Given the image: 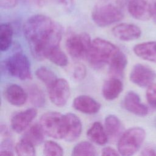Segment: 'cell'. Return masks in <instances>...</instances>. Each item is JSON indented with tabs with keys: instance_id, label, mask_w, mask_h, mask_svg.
Segmentation results:
<instances>
[{
	"instance_id": "cell-4",
	"label": "cell",
	"mask_w": 156,
	"mask_h": 156,
	"mask_svg": "<svg viewBox=\"0 0 156 156\" xmlns=\"http://www.w3.org/2000/svg\"><path fill=\"white\" fill-rule=\"evenodd\" d=\"M124 14L121 8L110 2L96 4L91 12L93 22L99 27H106L121 21Z\"/></svg>"
},
{
	"instance_id": "cell-33",
	"label": "cell",
	"mask_w": 156,
	"mask_h": 156,
	"mask_svg": "<svg viewBox=\"0 0 156 156\" xmlns=\"http://www.w3.org/2000/svg\"><path fill=\"white\" fill-rule=\"evenodd\" d=\"M20 0H0V6L4 9H10L15 7Z\"/></svg>"
},
{
	"instance_id": "cell-26",
	"label": "cell",
	"mask_w": 156,
	"mask_h": 156,
	"mask_svg": "<svg viewBox=\"0 0 156 156\" xmlns=\"http://www.w3.org/2000/svg\"><path fill=\"white\" fill-rule=\"evenodd\" d=\"M35 75L39 80L44 83L47 88L51 87L58 79L52 71L45 66L38 68L35 71Z\"/></svg>"
},
{
	"instance_id": "cell-13",
	"label": "cell",
	"mask_w": 156,
	"mask_h": 156,
	"mask_svg": "<svg viewBox=\"0 0 156 156\" xmlns=\"http://www.w3.org/2000/svg\"><path fill=\"white\" fill-rule=\"evenodd\" d=\"M127 10L130 15L140 21H147L151 18L150 4L147 0H129Z\"/></svg>"
},
{
	"instance_id": "cell-37",
	"label": "cell",
	"mask_w": 156,
	"mask_h": 156,
	"mask_svg": "<svg viewBox=\"0 0 156 156\" xmlns=\"http://www.w3.org/2000/svg\"><path fill=\"white\" fill-rule=\"evenodd\" d=\"M141 155H156L155 151L151 148V147H146L141 152Z\"/></svg>"
},
{
	"instance_id": "cell-27",
	"label": "cell",
	"mask_w": 156,
	"mask_h": 156,
	"mask_svg": "<svg viewBox=\"0 0 156 156\" xmlns=\"http://www.w3.org/2000/svg\"><path fill=\"white\" fill-rule=\"evenodd\" d=\"M15 150L18 155L34 156L35 155L34 145L29 141L23 138L16 144Z\"/></svg>"
},
{
	"instance_id": "cell-14",
	"label": "cell",
	"mask_w": 156,
	"mask_h": 156,
	"mask_svg": "<svg viewBox=\"0 0 156 156\" xmlns=\"http://www.w3.org/2000/svg\"><path fill=\"white\" fill-rule=\"evenodd\" d=\"M64 116L66 125V134L64 140L69 142L75 141L80 136L82 132L81 121L74 113H68Z\"/></svg>"
},
{
	"instance_id": "cell-31",
	"label": "cell",
	"mask_w": 156,
	"mask_h": 156,
	"mask_svg": "<svg viewBox=\"0 0 156 156\" xmlns=\"http://www.w3.org/2000/svg\"><path fill=\"white\" fill-rule=\"evenodd\" d=\"M0 154L2 155H13V143L11 140L7 138L1 143Z\"/></svg>"
},
{
	"instance_id": "cell-38",
	"label": "cell",
	"mask_w": 156,
	"mask_h": 156,
	"mask_svg": "<svg viewBox=\"0 0 156 156\" xmlns=\"http://www.w3.org/2000/svg\"><path fill=\"white\" fill-rule=\"evenodd\" d=\"M29 1L39 7L44 5L47 1V0H29Z\"/></svg>"
},
{
	"instance_id": "cell-34",
	"label": "cell",
	"mask_w": 156,
	"mask_h": 156,
	"mask_svg": "<svg viewBox=\"0 0 156 156\" xmlns=\"http://www.w3.org/2000/svg\"><path fill=\"white\" fill-rule=\"evenodd\" d=\"M102 155H119V152L111 147H105L102 149Z\"/></svg>"
},
{
	"instance_id": "cell-7",
	"label": "cell",
	"mask_w": 156,
	"mask_h": 156,
	"mask_svg": "<svg viewBox=\"0 0 156 156\" xmlns=\"http://www.w3.org/2000/svg\"><path fill=\"white\" fill-rule=\"evenodd\" d=\"M91 44L88 34L82 32L70 36L66 41V48L69 54L75 59L87 57Z\"/></svg>"
},
{
	"instance_id": "cell-6",
	"label": "cell",
	"mask_w": 156,
	"mask_h": 156,
	"mask_svg": "<svg viewBox=\"0 0 156 156\" xmlns=\"http://www.w3.org/2000/svg\"><path fill=\"white\" fill-rule=\"evenodd\" d=\"M1 68H4L11 76L19 79L25 80L32 78L30 62L21 52L13 54L2 64Z\"/></svg>"
},
{
	"instance_id": "cell-25",
	"label": "cell",
	"mask_w": 156,
	"mask_h": 156,
	"mask_svg": "<svg viewBox=\"0 0 156 156\" xmlns=\"http://www.w3.org/2000/svg\"><path fill=\"white\" fill-rule=\"evenodd\" d=\"M72 155L74 156H95L97 155V152L96 148L91 143L83 141L77 143L74 147Z\"/></svg>"
},
{
	"instance_id": "cell-22",
	"label": "cell",
	"mask_w": 156,
	"mask_h": 156,
	"mask_svg": "<svg viewBox=\"0 0 156 156\" xmlns=\"http://www.w3.org/2000/svg\"><path fill=\"white\" fill-rule=\"evenodd\" d=\"M13 29L9 23H2L0 26V49L1 51H7L12 42Z\"/></svg>"
},
{
	"instance_id": "cell-8",
	"label": "cell",
	"mask_w": 156,
	"mask_h": 156,
	"mask_svg": "<svg viewBox=\"0 0 156 156\" xmlns=\"http://www.w3.org/2000/svg\"><path fill=\"white\" fill-rule=\"evenodd\" d=\"M51 101L58 107L64 106L70 96V87L64 79H57L56 81L48 88Z\"/></svg>"
},
{
	"instance_id": "cell-30",
	"label": "cell",
	"mask_w": 156,
	"mask_h": 156,
	"mask_svg": "<svg viewBox=\"0 0 156 156\" xmlns=\"http://www.w3.org/2000/svg\"><path fill=\"white\" fill-rule=\"evenodd\" d=\"M146 95L149 105L156 108V83H152L147 87Z\"/></svg>"
},
{
	"instance_id": "cell-17",
	"label": "cell",
	"mask_w": 156,
	"mask_h": 156,
	"mask_svg": "<svg viewBox=\"0 0 156 156\" xmlns=\"http://www.w3.org/2000/svg\"><path fill=\"white\" fill-rule=\"evenodd\" d=\"M122 90L123 84L119 78L112 77L104 82L102 94L106 100L112 101L119 96Z\"/></svg>"
},
{
	"instance_id": "cell-11",
	"label": "cell",
	"mask_w": 156,
	"mask_h": 156,
	"mask_svg": "<svg viewBox=\"0 0 156 156\" xmlns=\"http://www.w3.org/2000/svg\"><path fill=\"white\" fill-rule=\"evenodd\" d=\"M37 115L35 108H28L16 113L11 119L12 129L16 133H21L27 129Z\"/></svg>"
},
{
	"instance_id": "cell-3",
	"label": "cell",
	"mask_w": 156,
	"mask_h": 156,
	"mask_svg": "<svg viewBox=\"0 0 156 156\" xmlns=\"http://www.w3.org/2000/svg\"><path fill=\"white\" fill-rule=\"evenodd\" d=\"M145 137L146 132L143 128L133 127L129 129L118 139V151L122 155H133L143 144Z\"/></svg>"
},
{
	"instance_id": "cell-28",
	"label": "cell",
	"mask_w": 156,
	"mask_h": 156,
	"mask_svg": "<svg viewBox=\"0 0 156 156\" xmlns=\"http://www.w3.org/2000/svg\"><path fill=\"white\" fill-rule=\"evenodd\" d=\"M30 99L32 104L36 107H43L45 104L44 95L40 88L35 85L30 87L29 90Z\"/></svg>"
},
{
	"instance_id": "cell-18",
	"label": "cell",
	"mask_w": 156,
	"mask_h": 156,
	"mask_svg": "<svg viewBox=\"0 0 156 156\" xmlns=\"http://www.w3.org/2000/svg\"><path fill=\"white\" fill-rule=\"evenodd\" d=\"M105 130L108 138L119 139L124 132V126L120 119L114 115H109L105 118Z\"/></svg>"
},
{
	"instance_id": "cell-23",
	"label": "cell",
	"mask_w": 156,
	"mask_h": 156,
	"mask_svg": "<svg viewBox=\"0 0 156 156\" xmlns=\"http://www.w3.org/2000/svg\"><path fill=\"white\" fill-rule=\"evenodd\" d=\"M44 132L41 125L35 124L32 125L24 133L23 138L32 143L34 146L41 144L44 140Z\"/></svg>"
},
{
	"instance_id": "cell-36",
	"label": "cell",
	"mask_w": 156,
	"mask_h": 156,
	"mask_svg": "<svg viewBox=\"0 0 156 156\" xmlns=\"http://www.w3.org/2000/svg\"><path fill=\"white\" fill-rule=\"evenodd\" d=\"M58 2L65 8H71L74 5L73 0H59Z\"/></svg>"
},
{
	"instance_id": "cell-9",
	"label": "cell",
	"mask_w": 156,
	"mask_h": 156,
	"mask_svg": "<svg viewBox=\"0 0 156 156\" xmlns=\"http://www.w3.org/2000/svg\"><path fill=\"white\" fill-rule=\"evenodd\" d=\"M156 74L149 67L137 63L133 66L130 73V80L134 84L140 87H146L152 83Z\"/></svg>"
},
{
	"instance_id": "cell-1",
	"label": "cell",
	"mask_w": 156,
	"mask_h": 156,
	"mask_svg": "<svg viewBox=\"0 0 156 156\" xmlns=\"http://www.w3.org/2000/svg\"><path fill=\"white\" fill-rule=\"evenodd\" d=\"M23 29L32 55L38 60L46 59L49 51L59 46L63 35L62 27L42 14L30 16L24 23Z\"/></svg>"
},
{
	"instance_id": "cell-2",
	"label": "cell",
	"mask_w": 156,
	"mask_h": 156,
	"mask_svg": "<svg viewBox=\"0 0 156 156\" xmlns=\"http://www.w3.org/2000/svg\"><path fill=\"white\" fill-rule=\"evenodd\" d=\"M120 49L112 43L101 38H96L91 41L87 58L90 65L96 69H99L110 63Z\"/></svg>"
},
{
	"instance_id": "cell-29",
	"label": "cell",
	"mask_w": 156,
	"mask_h": 156,
	"mask_svg": "<svg viewBox=\"0 0 156 156\" xmlns=\"http://www.w3.org/2000/svg\"><path fill=\"white\" fill-rule=\"evenodd\" d=\"M43 154L46 156H61L63 154V150L58 143L53 141H47L44 144Z\"/></svg>"
},
{
	"instance_id": "cell-12",
	"label": "cell",
	"mask_w": 156,
	"mask_h": 156,
	"mask_svg": "<svg viewBox=\"0 0 156 156\" xmlns=\"http://www.w3.org/2000/svg\"><path fill=\"white\" fill-rule=\"evenodd\" d=\"M124 108L129 112L139 116H145L148 113L147 107L143 104L137 93L130 91L126 93L123 101Z\"/></svg>"
},
{
	"instance_id": "cell-21",
	"label": "cell",
	"mask_w": 156,
	"mask_h": 156,
	"mask_svg": "<svg viewBox=\"0 0 156 156\" xmlns=\"http://www.w3.org/2000/svg\"><path fill=\"white\" fill-rule=\"evenodd\" d=\"M87 135L89 139L99 145H104L108 141V135L103 126L99 122H94L87 130Z\"/></svg>"
},
{
	"instance_id": "cell-19",
	"label": "cell",
	"mask_w": 156,
	"mask_h": 156,
	"mask_svg": "<svg viewBox=\"0 0 156 156\" xmlns=\"http://www.w3.org/2000/svg\"><path fill=\"white\" fill-rule=\"evenodd\" d=\"M133 52L138 57L156 63V41L139 43L133 47Z\"/></svg>"
},
{
	"instance_id": "cell-16",
	"label": "cell",
	"mask_w": 156,
	"mask_h": 156,
	"mask_svg": "<svg viewBox=\"0 0 156 156\" xmlns=\"http://www.w3.org/2000/svg\"><path fill=\"white\" fill-rule=\"evenodd\" d=\"M4 96L9 103L15 106L24 105L28 98V94L24 90L16 84L9 85L4 91Z\"/></svg>"
},
{
	"instance_id": "cell-5",
	"label": "cell",
	"mask_w": 156,
	"mask_h": 156,
	"mask_svg": "<svg viewBox=\"0 0 156 156\" xmlns=\"http://www.w3.org/2000/svg\"><path fill=\"white\" fill-rule=\"evenodd\" d=\"M45 134L55 139H64L66 125L64 115L57 112H49L43 114L40 120Z\"/></svg>"
},
{
	"instance_id": "cell-32",
	"label": "cell",
	"mask_w": 156,
	"mask_h": 156,
	"mask_svg": "<svg viewBox=\"0 0 156 156\" xmlns=\"http://www.w3.org/2000/svg\"><path fill=\"white\" fill-rule=\"evenodd\" d=\"M87 74L86 67L82 64H79L74 68L73 71V77L77 80L80 81L83 80Z\"/></svg>"
},
{
	"instance_id": "cell-39",
	"label": "cell",
	"mask_w": 156,
	"mask_h": 156,
	"mask_svg": "<svg viewBox=\"0 0 156 156\" xmlns=\"http://www.w3.org/2000/svg\"><path fill=\"white\" fill-rule=\"evenodd\" d=\"M54 1H57L58 2V1H59V0H54Z\"/></svg>"
},
{
	"instance_id": "cell-35",
	"label": "cell",
	"mask_w": 156,
	"mask_h": 156,
	"mask_svg": "<svg viewBox=\"0 0 156 156\" xmlns=\"http://www.w3.org/2000/svg\"><path fill=\"white\" fill-rule=\"evenodd\" d=\"M151 17L156 24V0H151L149 2Z\"/></svg>"
},
{
	"instance_id": "cell-24",
	"label": "cell",
	"mask_w": 156,
	"mask_h": 156,
	"mask_svg": "<svg viewBox=\"0 0 156 156\" xmlns=\"http://www.w3.org/2000/svg\"><path fill=\"white\" fill-rule=\"evenodd\" d=\"M46 58L59 66H65L68 63L66 55L62 51L59 46L51 49L48 53Z\"/></svg>"
},
{
	"instance_id": "cell-10",
	"label": "cell",
	"mask_w": 156,
	"mask_h": 156,
	"mask_svg": "<svg viewBox=\"0 0 156 156\" xmlns=\"http://www.w3.org/2000/svg\"><path fill=\"white\" fill-rule=\"evenodd\" d=\"M113 35L121 41H129L135 40L141 35L140 28L135 24L130 23H121L112 29Z\"/></svg>"
},
{
	"instance_id": "cell-15",
	"label": "cell",
	"mask_w": 156,
	"mask_h": 156,
	"mask_svg": "<svg viewBox=\"0 0 156 156\" xmlns=\"http://www.w3.org/2000/svg\"><path fill=\"white\" fill-rule=\"evenodd\" d=\"M73 105L76 110L88 115L96 114L101 108V104L93 98L87 95H80L76 97L73 101Z\"/></svg>"
},
{
	"instance_id": "cell-20",
	"label": "cell",
	"mask_w": 156,
	"mask_h": 156,
	"mask_svg": "<svg viewBox=\"0 0 156 156\" xmlns=\"http://www.w3.org/2000/svg\"><path fill=\"white\" fill-rule=\"evenodd\" d=\"M127 64L126 54L119 50L109 63V73L112 77H121L123 76Z\"/></svg>"
}]
</instances>
